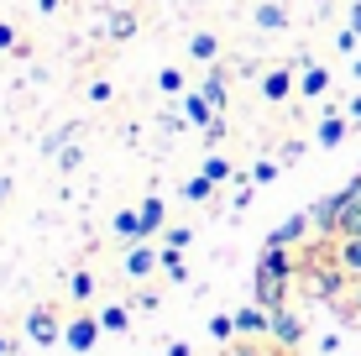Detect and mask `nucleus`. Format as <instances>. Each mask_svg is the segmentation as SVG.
Returning <instances> with one entry per match:
<instances>
[{
	"mask_svg": "<svg viewBox=\"0 0 361 356\" xmlns=\"http://www.w3.org/2000/svg\"><path fill=\"white\" fill-rule=\"evenodd\" d=\"M99 330H105V325H99V314H73V320L63 325V346L68 351H90L99 340Z\"/></svg>",
	"mask_w": 361,
	"mask_h": 356,
	"instance_id": "f257e3e1",
	"label": "nucleus"
},
{
	"mask_svg": "<svg viewBox=\"0 0 361 356\" xmlns=\"http://www.w3.org/2000/svg\"><path fill=\"white\" fill-rule=\"evenodd\" d=\"M341 288H351L345 267H314L309 273V293H319V299H341Z\"/></svg>",
	"mask_w": 361,
	"mask_h": 356,
	"instance_id": "f03ea898",
	"label": "nucleus"
},
{
	"mask_svg": "<svg viewBox=\"0 0 361 356\" xmlns=\"http://www.w3.org/2000/svg\"><path fill=\"white\" fill-rule=\"evenodd\" d=\"M27 336L37 340V346H58V340H63V325L53 320V309H42V304H37V309L27 314Z\"/></svg>",
	"mask_w": 361,
	"mask_h": 356,
	"instance_id": "7ed1b4c3",
	"label": "nucleus"
},
{
	"mask_svg": "<svg viewBox=\"0 0 361 356\" xmlns=\"http://www.w3.org/2000/svg\"><path fill=\"white\" fill-rule=\"evenodd\" d=\"M345 200H351V189H335V194H325V200H319L314 210H309V220H314V231H330V236H335V220H341Z\"/></svg>",
	"mask_w": 361,
	"mask_h": 356,
	"instance_id": "20e7f679",
	"label": "nucleus"
},
{
	"mask_svg": "<svg viewBox=\"0 0 361 356\" xmlns=\"http://www.w3.org/2000/svg\"><path fill=\"white\" fill-rule=\"evenodd\" d=\"M272 340H278V346H288V351L304 340V320H298L288 304H283V309H272Z\"/></svg>",
	"mask_w": 361,
	"mask_h": 356,
	"instance_id": "39448f33",
	"label": "nucleus"
},
{
	"mask_svg": "<svg viewBox=\"0 0 361 356\" xmlns=\"http://www.w3.org/2000/svg\"><path fill=\"white\" fill-rule=\"evenodd\" d=\"M257 273H272V278H283V283H288V278H293V257H288V247H267V241H262Z\"/></svg>",
	"mask_w": 361,
	"mask_h": 356,
	"instance_id": "423d86ee",
	"label": "nucleus"
},
{
	"mask_svg": "<svg viewBox=\"0 0 361 356\" xmlns=\"http://www.w3.org/2000/svg\"><path fill=\"white\" fill-rule=\"evenodd\" d=\"M183 116H189V126H199V131H209L220 121V110L204 100V94H183Z\"/></svg>",
	"mask_w": 361,
	"mask_h": 356,
	"instance_id": "0eeeda50",
	"label": "nucleus"
},
{
	"mask_svg": "<svg viewBox=\"0 0 361 356\" xmlns=\"http://www.w3.org/2000/svg\"><path fill=\"white\" fill-rule=\"evenodd\" d=\"M309 226H314L309 215H288V220H283V226L267 236V247H293V241H304V231H309Z\"/></svg>",
	"mask_w": 361,
	"mask_h": 356,
	"instance_id": "6e6552de",
	"label": "nucleus"
},
{
	"mask_svg": "<svg viewBox=\"0 0 361 356\" xmlns=\"http://www.w3.org/2000/svg\"><path fill=\"white\" fill-rule=\"evenodd\" d=\"M345 189H351V183H345ZM335 236H361V194L351 189V200H345V210H341V220H335Z\"/></svg>",
	"mask_w": 361,
	"mask_h": 356,
	"instance_id": "1a4fd4ad",
	"label": "nucleus"
},
{
	"mask_svg": "<svg viewBox=\"0 0 361 356\" xmlns=\"http://www.w3.org/2000/svg\"><path fill=\"white\" fill-rule=\"evenodd\" d=\"M152 267H163V252H152L147 241H142V247H131V252H126V273H131V278H147Z\"/></svg>",
	"mask_w": 361,
	"mask_h": 356,
	"instance_id": "9d476101",
	"label": "nucleus"
},
{
	"mask_svg": "<svg viewBox=\"0 0 361 356\" xmlns=\"http://www.w3.org/2000/svg\"><path fill=\"white\" fill-rule=\"evenodd\" d=\"M235 330L241 336H272V314L267 309H235Z\"/></svg>",
	"mask_w": 361,
	"mask_h": 356,
	"instance_id": "9b49d317",
	"label": "nucleus"
},
{
	"mask_svg": "<svg viewBox=\"0 0 361 356\" xmlns=\"http://www.w3.org/2000/svg\"><path fill=\"white\" fill-rule=\"evenodd\" d=\"M335 267H345L351 278H361V236H345L341 247H335Z\"/></svg>",
	"mask_w": 361,
	"mask_h": 356,
	"instance_id": "f8f14e48",
	"label": "nucleus"
},
{
	"mask_svg": "<svg viewBox=\"0 0 361 356\" xmlns=\"http://www.w3.org/2000/svg\"><path fill=\"white\" fill-rule=\"evenodd\" d=\"M262 94H267L272 105H278V100H288V94H293V73H288V68H272L267 79H262Z\"/></svg>",
	"mask_w": 361,
	"mask_h": 356,
	"instance_id": "ddd939ff",
	"label": "nucleus"
},
{
	"mask_svg": "<svg viewBox=\"0 0 361 356\" xmlns=\"http://www.w3.org/2000/svg\"><path fill=\"white\" fill-rule=\"evenodd\" d=\"M189 58L215 63V58H220V37H215V32H194V37H189Z\"/></svg>",
	"mask_w": 361,
	"mask_h": 356,
	"instance_id": "4468645a",
	"label": "nucleus"
},
{
	"mask_svg": "<svg viewBox=\"0 0 361 356\" xmlns=\"http://www.w3.org/2000/svg\"><path fill=\"white\" fill-rule=\"evenodd\" d=\"M199 94H204L215 110H226V105H231V94H226V68H209V79H204V90H199Z\"/></svg>",
	"mask_w": 361,
	"mask_h": 356,
	"instance_id": "2eb2a0df",
	"label": "nucleus"
},
{
	"mask_svg": "<svg viewBox=\"0 0 361 356\" xmlns=\"http://www.w3.org/2000/svg\"><path fill=\"white\" fill-rule=\"evenodd\" d=\"M330 90V68H304V79H298V94H309V100H319V94Z\"/></svg>",
	"mask_w": 361,
	"mask_h": 356,
	"instance_id": "dca6fc26",
	"label": "nucleus"
},
{
	"mask_svg": "<svg viewBox=\"0 0 361 356\" xmlns=\"http://www.w3.org/2000/svg\"><path fill=\"white\" fill-rule=\"evenodd\" d=\"M116 236H126V241H147L142 210H121V215H116Z\"/></svg>",
	"mask_w": 361,
	"mask_h": 356,
	"instance_id": "f3484780",
	"label": "nucleus"
},
{
	"mask_svg": "<svg viewBox=\"0 0 361 356\" xmlns=\"http://www.w3.org/2000/svg\"><path fill=\"white\" fill-rule=\"evenodd\" d=\"M131 32H136V16H131V11H116V16L105 21V37H110V42H126Z\"/></svg>",
	"mask_w": 361,
	"mask_h": 356,
	"instance_id": "a211bd4d",
	"label": "nucleus"
},
{
	"mask_svg": "<svg viewBox=\"0 0 361 356\" xmlns=\"http://www.w3.org/2000/svg\"><path fill=\"white\" fill-rule=\"evenodd\" d=\"M199 173H204L209 183H231L235 173H231V157H220V152H209L204 157V168H199Z\"/></svg>",
	"mask_w": 361,
	"mask_h": 356,
	"instance_id": "6ab92c4d",
	"label": "nucleus"
},
{
	"mask_svg": "<svg viewBox=\"0 0 361 356\" xmlns=\"http://www.w3.org/2000/svg\"><path fill=\"white\" fill-rule=\"evenodd\" d=\"M341 142H345V121L341 116H325V121H319V147L330 152V147H341Z\"/></svg>",
	"mask_w": 361,
	"mask_h": 356,
	"instance_id": "aec40b11",
	"label": "nucleus"
},
{
	"mask_svg": "<svg viewBox=\"0 0 361 356\" xmlns=\"http://www.w3.org/2000/svg\"><path fill=\"white\" fill-rule=\"evenodd\" d=\"M136 210H142V226H147V236H152V231H163V200H157V194H147V200L136 204Z\"/></svg>",
	"mask_w": 361,
	"mask_h": 356,
	"instance_id": "412c9836",
	"label": "nucleus"
},
{
	"mask_svg": "<svg viewBox=\"0 0 361 356\" xmlns=\"http://www.w3.org/2000/svg\"><path fill=\"white\" fill-rule=\"evenodd\" d=\"M257 27H262V32H283V27H288V11H283V6H257Z\"/></svg>",
	"mask_w": 361,
	"mask_h": 356,
	"instance_id": "4be33fe9",
	"label": "nucleus"
},
{
	"mask_svg": "<svg viewBox=\"0 0 361 356\" xmlns=\"http://www.w3.org/2000/svg\"><path fill=\"white\" fill-rule=\"evenodd\" d=\"M163 273L173 278V283H189V262H183V252H178V247H168V252H163Z\"/></svg>",
	"mask_w": 361,
	"mask_h": 356,
	"instance_id": "5701e85b",
	"label": "nucleus"
},
{
	"mask_svg": "<svg viewBox=\"0 0 361 356\" xmlns=\"http://www.w3.org/2000/svg\"><path fill=\"white\" fill-rule=\"evenodd\" d=\"M209 194H215V183H209L204 173H199V178H183V200H189V204H204Z\"/></svg>",
	"mask_w": 361,
	"mask_h": 356,
	"instance_id": "b1692460",
	"label": "nucleus"
},
{
	"mask_svg": "<svg viewBox=\"0 0 361 356\" xmlns=\"http://www.w3.org/2000/svg\"><path fill=\"white\" fill-rule=\"evenodd\" d=\"M99 325H105V330H126V325H131V314L121 309V304H110V309H99Z\"/></svg>",
	"mask_w": 361,
	"mask_h": 356,
	"instance_id": "393cba45",
	"label": "nucleus"
},
{
	"mask_svg": "<svg viewBox=\"0 0 361 356\" xmlns=\"http://www.w3.org/2000/svg\"><path fill=\"white\" fill-rule=\"evenodd\" d=\"M209 336H215V340H231V336H235V314H215V320H209Z\"/></svg>",
	"mask_w": 361,
	"mask_h": 356,
	"instance_id": "a878e982",
	"label": "nucleus"
},
{
	"mask_svg": "<svg viewBox=\"0 0 361 356\" xmlns=\"http://www.w3.org/2000/svg\"><path fill=\"white\" fill-rule=\"evenodd\" d=\"M68 293H73V299H90V293H94V278H90V273H73V278H68Z\"/></svg>",
	"mask_w": 361,
	"mask_h": 356,
	"instance_id": "bb28decb",
	"label": "nucleus"
},
{
	"mask_svg": "<svg viewBox=\"0 0 361 356\" xmlns=\"http://www.w3.org/2000/svg\"><path fill=\"white\" fill-rule=\"evenodd\" d=\"M278 173H283V168H278V163H272V157H262V163H257V168H252V183H272V178H278Z\"/></svg>",
	"mask_w": 361,
	"mask_h": 356,
	"instance_id": "cd10ccee",
	"label": "nucleus"
},
{
	"mask_svg": "<svg viewBox=\"0 0 361 356\" xmlns=\"http://www.w3.org/2000/svg\"><path fill=\"white\" fill-rule=\"evenodd\" d=\"M163 236H168V247H178V252H183V247L194 241V231H189V226H168Z\"/></svg>",
	"mask_w": 361,
	"mask_h": 356,
	"instance_id": "c85d7f7f",
	"label": "nucleus"
},
{
	"mask_svg": "<svg viewBox=\"0 0 361 356\" xmlns=\"http://www.w3.org/2000/svg\"><path fill=\"white\" fill-rule=\"evenodd\" d=\"M157 84H163L168 94H178L183 90V68H163V73H157Z\"/></svg>",
	"mask_w": 361,
	"mask_h": 356,
	"instance_id": "c756f323",
	"label": "nucleus"
},
{
	"mask_svg": "<svg viewBox=\"0 0 361 356\" xmlns=\"http://www.w3.org/2000/svg\"><path fill=\"white\" fill-rule=\"evenodd\" d=\"M110 94H116V90H110V79H94V84H90V100H94V105H105Z\"/></svg>",
	"mask_w": 361,
	"mask_h": 356,
	"instance_id": "7c9ffc66",
	"label": "nucleus"
},
{
	"mask_svg": "<svg viewBox=\"0 0 361 356\" xmlns=\"http://www.w3.org/2000/svg\"><path fill=\"white\" fill-rule=\"evenodd\" d=\"M58 163H63V173H68V168L84 163V152H79V147H63V152H58Z\"/></svg>",
	"mask_w": 361,
	"mask_h": 356,
	"instance_id": "2f4dec72",
	"label": "nucleus"
},
{
	"mask_svg": "<svg viewBox=\"0 0 361 356\" xmlns=\"http://www.w3.org/2000/svg\"><path fill=\"white\" fill-rule=\"evenodd\" d=\"M345 299L356 304V320H361V278H351V288H345Z\"/></svg>",
	"mask_w": 361,
	"mask_h": 356,
	"instance_id": "473e14b6",
	"label": "nucleus"
},
{
	"mask_svg": "<svg viewBox=\"0 0 361 356\" xmlns=\"http://www.w3.org/2000/svg\"><path fill=\"white\" fill-rule=\"evenodd\" d=\"M0 47H16V27L11 21H0Z\"/></svg>",
	"mask_w": 361,
	"mask_h": 356,
	"instance_id": "72a5a7b5",
	"label": "nucleus"
},
{
	"mask_svg": "<svg viewBox=\"0 0 361 356\" xmlns=\"http://www.w3.org/2000/svg\"><path fill=\"white\" fill-rule=\"evenodd\" d=\"M345 121H351V126H361V94H356L351 105H345Z\"/></svg>",
	"mask_w": 361,
	"mask_h": 356,
	"instance_id": "f704fd0d",
	"label": "nucleus"
},
{
	"mask_svg": "<svg viewBox=\"0 0 361 356\" xmlns=\"http://www.w3.org/2000/svg\"><path fill=\"white\" fill-rule=\"evenodd\" d=\"M345 27H351V32L361 37V0H356V6H351V21H345Z\"/></svg>",
	"mask_w": 361,
	"mask_h": 356,
	"instance_id": "c9c22d12",
	"label": "nucleus"
},
{
	"mask_svg": "<svg viewBox=\"0 0 361 356\" xmlns=\"http://www.w3.org/2000/svg\"><path fill=\"white\" fill-rule=\"evenodd\" d=\"M6 200H11V173H0V210H6Z\"/></svg>",
	"mask_w": 361,
	"mask_h": 356,
	"instance_id": "e433bc0d",
	"label": "nucleus"
},
{
	"mask_svg": "<svg viewBox=\"0 0 361 356\" xmlns=\"http://www.w3.org/2000/svg\"><path fill=\"white\" fill-rule=\"evenodd\" d=\"M37 11H42V16H53V11H58V0H37Z\"/></svg>",
	"mask_w": 361,
	"mask_h": 356,
	"instance_id": "4c0bfd02",
	"label": "nucleus"
},
{
	"mask_svg": "<svg viewBox=\"0 0 361 356\" xmlns=\"http://www.w3.org/2000/svg\"><path fill=\"white\" fill-rule=\"evenodd\" d=\"M11 351H16V340H6V336H0V356H11Z\"/></svg>",
	"mask_w": 361,
	"mask_h": 356,
	"instance_id": "58836bf2",
	"label": "nucleus"
},
{
	"mask_svg": "<svg viewBox=\"0 0 361 356\" xmlns=\"http://www.w3.org/2000/svg\"><path fill=\"white\" fill-rule=\"evenodd\" d=\"M351 73H356V79H361V58H356V68H351Z\"/></svg>",
	"mask_w": 361,
	"mask_h": 356,
	"instance_id": "ea45409f",
	"label": "nucleus"
},
{
	"mask_svg": "<svg viewBox=\"0 0 361 356\" xmlns=\"http://www.w3.org/2000/svg\"><path fill=\"white\" fill-rule=\"evenodd\" d=\"M356 325H361V320H356Z\"/></svg>",
	"mask_w": 361,
	"mask_h": 356,
	"instance_id": "a19ab883",
	"label": "nucleus"
}]
</instances>
